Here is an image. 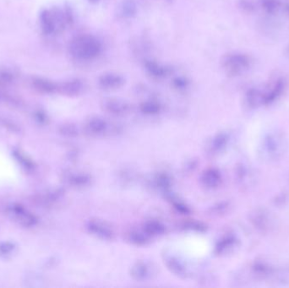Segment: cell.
Segmentation results:
<instances>
[{
  "mask_svg": "<svg viewBox=\"0 0 289 288\" xmlns=\"http://www.w3.org/2000/svg\"><path fill=\"white\" fill-rule=\"evenodd\" d=\"M101 46L95 37L82 35L74 37L70 44V52L74 58L90 59L99 54Z\"/></svg>",
  "mask_w": 289,
  "mask_h": 288,
  "instance_id": "6da1fadb",
  "label": "cell"
},
{
  "mask_svg": "<svg viewBox=\"0 0 289 288\" xmlns=\"http://www.w3.org/2000/svg\"><path fill=\"white\" fill-rule=\"evenodd\" d=\"M65 13L60 9H44L40 14V25L44 33L52 35L61 32L66 23Z\"/></svg>",
  "mask_w": 289,
  "mask_h": 288,
  "instance_id": "7a4b0ae2",
  "label": "cell"
},
{
  "mask_svg": "<svg viewBox=\"0 0 289 288\" xmlns=\"http://www.w3.org/2000/svg\"><path fill=\"white\" fill-rule=\"evenodd\" d=\"M250 60L248 56L235 53L225 58L224 66L232 74H238L249 67Z\"/></svg>",
  "mask_w": 289,
  "mask_h": 288,
  "instance_id": "3957f363",
  "label": "cell"
},
{
  "mask_svg": "<svg viewBox=\"0 0 289 288\" xmlns=\"http://www.w3.org/2000/svg\"><path fill=\"white\" fill-rule=\"evenodd\" d=\"M87 230L92 235L102 239V240H113L114 239V232L110 225L105 221L99 220H92L87 224Z\"/></svg>",
  "mask_w": 289,
  "mask_h": 288,
  "instance_id": "277c9868",
  "label": "cell"
},
{
  "mask_svg": "<svg viewBox=\"0 0 289 288\" xmlns=\"http://www.w3.org/2000/svg\"><path fill=\"white\" fill-rule=\"evenodd\" d=\"M108 124L104 120L99 118L90 120L86 125V131L91 135H103L107 131Z\"/></svg>",
  "mask_w": 289,
  "mask_h": 288,
  "instance_id": "5b68a950",
  "label": "cell"
},
{
  "mask_svg": "<svg viewBox=\"0 0 289 288\" xmlns=\"http://www.w3.org/2000/svg\"><path fill=\"white\" fill-rule=\"evenodd\" d=\"M131 275L137 281H143L150 276V266L144 262H138L133 266Z\"/></svg>",
  "mask_w": 289,
  "mask_h": 288,
  "instance_id": "8992f818",
  "label": "cell"
},
{
  "mask_svg": "<svg viewBox=\"0 0 289 288\" xmlns=\"http://www.w3.org/2000/svg\"><path fill=\"white\" fill-rule=\"evenodd\" d=\"M100 84L105 88L114 89L120 87L123 84V79L117 74H103L100 80Z\"/></svg>",
  "mask_w": 289,
  "mask_h": 288,
  "instance_id": "52a82bcc",
  "label": "cell"
},
{
  "mask_svg": "<svg viewBox=\"0 0 289 288\" xmlns=\"http://www.w3.org/2000/svg\"><path fill=\"white\" fill-rule=\"evenodd\" d=\"M32 85L36 88V90L41 92L49 93V92H52L56 89L55 84H53L52 81L47 80L45 78H42V77H35V78H33Z\"/></svg>",
  "mask_w": 289,
  "mask_h": 288,
  "instance_id": "ba28073f",
  "label": "cell"
},
{
  "mask_svg": "<svg viewBox=\"0 0 289 288\" xmlns=\"http://www.w3.org/2000/svg\"><path fill=\"white\" fill-rule=\"evenodd\" d=\"M105 107L108 112L113 114H123L128 110V105L126 103L117 100L107 101Z\"/></svg>",
  "mask_w": 289,
  "mask_h": 288,
  "instance_id": "9c48e42d",
  "label": "cell"
},
{
  "mask_svg": "<svg viewBox=\"0 0 289 288\" xmlns=\"http://www.w3.org/2000/svg\"><path fill=\"white\" fill-rule=\"evenodd\" d=\"M165 232L163 224L157 221H149L144 224V233L149 237L158 236Z\"/></svg>",
  "mask_w": 289,
  "mask_h": 288,
  "instance_id": "30bf717a",
  "label": "cell"
},
{
  "mask_svg": "<svg viewBox=\"0 0 289 288\" xmlns=\"http://www.w3.org/2000/svg\"><path fill=\"white\" fill-rule=\"evenodd\" d=\"M219 181H220V175L213 169L207 170L202 177V182L205 184V186L207 188L216 187L219 184Z\"/></svg>",
  "mask_w": 289,
  "mask_h": 288,
  "instance_id": "8fae6325",
  "label": "cell"
},
{
  "mask_svg": "<svg viewBox=\"0 0 289 288\" xmlns=\"http://www.w3.org/2000/svg\"><path fill=\"white\" fill-rule=\"evenodd\" d=\"M128 240L135 245H144L149 241V236L145 233L140 232H130L128 234Z\"/></svg>",
  "mask_w": 289,
  "mask_h": 288,
  "instance_id": "7c38bea8",
  "label": "cell"
},
{
  "mask_svg": "<svg viewBox=\"0 0 289 288\" xmlns=\"http://www.w3.org/2000/svg\"><path fill=\"white\" fill-rule=\"evenodd\" d=\"M62 90L68 95H76L82 90V84L78 80H71L63 85Z\"/></svg>",
  "mask_w": 289,
  "mask_h": 288,
  "instance_id": "4fadbf2b",
  "label": "cell"
},
{
  "mask_svg": "<svg viewBox=\"0 0 289 288\" xmlns=\"http://www.w3.org/2000/svg\"><path fill=\"white\" fill-rule=\"evenodd\" d=\"M167 265L169 266L170 270H172V272L174 273L176 275H178V276H185V268L174 258L170 257L169 259H168Z\"/></svg>",
  "mask_w": 289,
  "mask_h": 288,
  "instance_id": "5bb4252c",
  "label": "cell"
},
{
  "mask_svg": "<svg viewBox=\"0 0 289 288\" xmlns=\"http://www.w3.org/2000/svg\"><path fill=\"white\" fill-rule=\"evenodd\" d=\"M262 5L266 12L273 14L279 9L280 3L278 0H262Z\"/></svg>",
  "mask_w": 289,
  "mask_h": 288,
  "instance_id": "9a60e30c",
  "label": "cell"
},
{
  "mask_svg": "<svg viewBox=\"0 0 289 288\" xmlns=\"http://www.w3.org/2000/svg\"><path fill=\"white\" fill-rule=\"evenodd\" d=\"M142 111L145 114H156L159 111V105L155 103L153 101L145 102L142 106Z\"/></svg>",
  "mask_w": 289,
  "mask_h": 288,
  "instance_id": "2e32d148",
  "label": "cell"
},
{
  "mask_svg": "<svg viewBox=\"0 0 289 288\" xmlns=\"http://www.w3.org/2000/svg\"><path fill=\"white\" fill-rule=\"evenodd\" d=\"M286 10H287V12L289 13V3H287L286 4Z\"/></svg>",
  "mask_w": 289,
  "mask_h": 288,
  "instance_id": "e0dca14e",
  "label": "cell"
},
{
  "mask_svg": "<svg viewBox=\"0 0 289 288\" xmlns=\"http://www.w3.org/2000/svg\"><path fill=\"white\" fill-rule=\"evenodd\" d=\"M89 1L90 2H92V3H97L100 0H89Z\"/></svg>",
  "mask_w": 289,
  "mask_h": 288,
  "instance_id": "ac0fdd59",
  "label": "cell"
}]
</instances>
